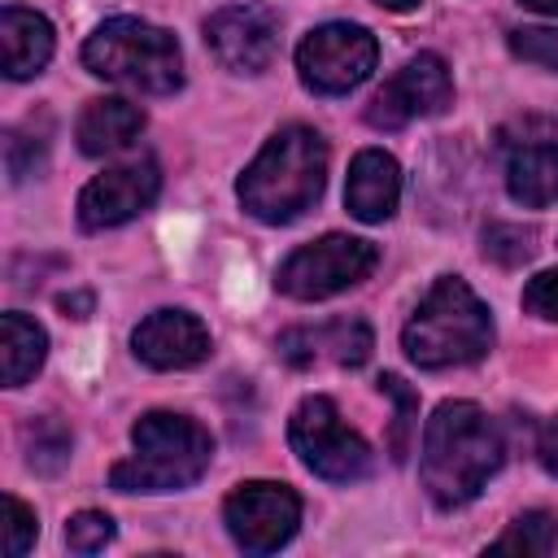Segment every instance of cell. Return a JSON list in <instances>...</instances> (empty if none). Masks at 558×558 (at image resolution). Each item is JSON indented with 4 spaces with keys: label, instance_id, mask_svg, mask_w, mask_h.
<instances>
[{
    "label": "cell",
    "instance_id": "cell-27",
    "mask_svg": "<svg viewBox=\"0 0 558 558\" xmlns=\"http://www.w3.org/2000/svg\"><path fill=\"white\" fill-rule=\"evenodd\" d=\"M113 541V519L100 514V510H78L70 523H65V545L74 554H96Z\"/></svg>",
    "mask_w": 558,
    "mask_h": 558
},
{
    "label": "cell",
    "instance_id": "cell-14",
    "mask_svg": "<svg viewBox=\"0 0 558 558\" xmlns=\"http://www.w3.org/2000/svg\"><path fill=\"white\" fill-rule=\"evenodd\" d=\"M131 349L153 371H187L209 357V327L187 310H153L131 331Z\"/></svg>",
    "mask_w": 558,
    "mask_h": 558
},
{
    "label": "cell",
    "instance_id": "cell-30",
    "mask_svg": "<svg viewBox=\"0 0 558 558\" xmlns=\"http://www.w3.org/2000/svg\"><path fill=\"white\" fill-rule=\"evenodd\" d=\"M57 305L65 310V318H87L92 314V292H61Z\"/></svg>",
    "mask_w": 558,
    "mask_h": 558
},
{
    "label": "cell",
    "instance_id": "cell-5",
    "mask_svg": "<svg viewBox=\"0 0 558 558\" xmlns=\"http://www.w3.org/2000/svg\"><path fill=\"white\" fill-rule=\"evenodd\" d=\"M83 65L96 78L122 83L144 96H170L183 83V57L170 31L144 17H109L83 44Z\"/></svg>",
    "mask_w": 558,
    "mask_h": 558
},
{
    "label": "cell",
    "instance_id": "cell-1",
    "mask_svg": "<svg viewBox=\"0 0 558 558\" xmlns=\"http://www.w3.org/2000/svg\"><path fill=\"white\" fill-rule=\"evenodd\" d=\"M501 427L475 401H440L423 427V488L440 510L466 506L501 471Z\"/></svg>",
    "mask_w": 558,
    "mask_h": 558
},
{
    "label": "cell",
    "instance_id": "cell-32",
    "mask_svg": "<svg viewBox=\"0 0 558 558\" xmlns=\"http://www.w3.org/2000/svg\"><path fill=\"white\" fill-rule=\"evenodd\" d=\"M527 9H536V13H554L558 17V0H523Z\"/></svg>",
    "mask_w": 558,
    "mask_h": 558
},
{
    "label": "cell",
    "instance_id": "cell-19",
    "mask_svg": "<svg viewBox=\"0 0 558 558\" xmlns=\"http://www.w3.org/2000/svg\"><path fill=\"white\" fill-rule=\"evenodd\" d=\"M48 353V331L26 318V314H4L0 318V375L4 388H22L26 379H35V371L44 366Z\"/></svg>",
    "mask_w": 558,
    "mask_h": 558
},
{
    "label": "cell",
    "instance_id": "cell-22",
    "mask_svg": "<svg viewBox=\"0 0 558 558\" xmlns=\"http://www.w3.org/2000/svg\"><path fill=\"white\" fill-rule=\"evenodd\" d=\"M379 392L392 397V432H388V453L392 462L410 458V436H414V418H418V392L401 379V375H379Z\"/></svg>",
    "mask_w": 558,
    "mask_h": 558
},
{
    "label": "cell",
    "instance_id": "cell-23",
    "mask_svg": "<svg viewBox=\"0 0 558 558\" xmlns=\"http://www.w3.org/2000/svg\"><path fill=\"white\" fill-rule=\"evenodd\" d=\"M480 240H484V257L506 270L532 262V253H536V231L523 222H488Z\"/></svg>",
    "mask_w": 558,
    "mask_h": 558
},
{
    "label": "cell",
    "instance_id": "cell-26",
    "mask_svg": "<svg viewBox=\"0 0 558 558\" xmlns=\"http://www.w3.org/2000/svg\"><path fill=\"white\" fill-rule=\"evenodd\" d=\"M44 157H48V140H44V135L9 131V140H4V166H9V179H13V183L39 174V170H44Z\"/></svg>",
    "mask_w": 558,
    "mask_h": 558
},
{
    "label": "cell",
    "instance_id": "cell-3",
    "mask_svg": "<svg viewBox=\"0 0 558 558\" xmlns=\"http://www.w3.org/2000/svg\"><path fill=\"white\" fill-rule=\"evenodd\" d=\"M401 349L423 371L480 362L493 349V314L458 275H440L410 314Z\"/></svg>",
    "mask_w": 558,
    "mask_h": 558
},
{
    "label": "cell",
    "instance_id": "cell-11",
    "mask_svg": "<svg viewBox=\"0 0 558 558\" xmlns=\"http://www.w3.org/2000/svg\"><path fill=\"white\" fill-rule=\"evenodd\" d=\"M453 100V83H449V65L436 52H418L410 57L366 105V122L375 131H401L414 118H436L445 113Z\"/></svg>",
    "mask_w": 558,
    "mask_h": 558
},
{
    "label": "cell",
    "instance_id": "cell-16",
    "mask_svg": "<svg viewBox=\"0 0 558 558\" xmlns=\"http://www.w3.org/2000/svg\"><path fill=\"white\" fill-rule=\"evenodd\" d=\"M401 201V170L384 148H362L349 166V183H344V205L357 222H384L392 218Z\"/></svg>",
    "mask_w": 558,
    "mask_h": 558
},
{
    "label": "cell",
    "instance_id": "cell-15",
    "mask_svg": "<svg viewBox=\"0 0 558 558\" xmlns=\"http://www.w3.org/2000/svg\"><path fill=\"white\" fill-rule=\"evenodd\" d=\"M371 327L357 323V318H336V323H323V327H288L275 349L288 366L305 371L323 357H331L336 366H362L371 357Z\"/></svg>",
    "mask_w": 558,
    "mask_h": 558
},
{
    "label": "cell",
    "instance_id": "cell-13",
    "mask_svg": "<svg viewBox=\"0 0 558 558\" xmlns=\"http://www.w3.org/2000/svg\"><path fill=\"white\" fill-rule=\"evenodd\" d=\"M205 44L218 65L235 74H262L279 52V17L266 4H227L205 17Z\"/></svg>",
    "mask_w": 558,
    "mask_h": 558
},
{
    "label": "cell",
    "instance_id": "cell-4",
    "mask_svg": "<svg viewBox=\"0 0 558 558\" xmlns=\"http://www.w3.org/2000/svg\"><path fill=\"white\" fill-rule=\"evenodd\" d=\"M131 445H135V453L113 462V471H109V484L118 493H174V488H187V484H196L205 475V466L214 458L209 432L196 418L170 414V410H153V414L135 418Z\"/></svg>",
    "mask_w": 558,
    "mask_h": 558
},
{
    "label": "cell",
    "instance_id": "cell-31",
    "mask_svg": "<svg viewBox=\"0 0 558 558\" xmlns=\"http://www.w3.org/2000/svg\"><path fill=\"white\" fill-rule=\"evenodd\" d=\"M379 9H392V13H405V9H414L418 0H375Z\"/></svg>",
    "mask_w": 558,
    "mask_h": 558
},
{
    "label": "cell",
    "instance_id": "cell-8",
    "mask_svg": "<svg viewBox=\"0 0 558 558\" xmlns=\"http://www.w3.org/2000/svg\"><path fill=\"white\" fill-rule=\"evenodd\" d=\"M375 35L353 22H327L314 26L296 48V74L318 96H344L375 70Z\"/></svg>",
    "mask_w": 558,
    "mask_h": 558
},
{
    "label": "cell",
    "instance_id": "cell-29",
    "mask_svg": "<svg viewBox=\"0 0 558 558\" xmlns=\"http://www.w3.org/2000/svg\"><path fill=\"white\" fill-rule=\"evenodd\" d=\"M536 458H541V466H545L549 475H558V418L545 423V432H541V440H536Z\"/></svg>",
    "mask_w": 558,
    "mask_h": 558
},
{
    "label": "cell",
    "instance_id": "cell-9",
    "mask_svg": "<svg viewBox=\"0 0 558 558\" xmlns=\"http://www.w3.org/2000/svg\"><path fill=\"white\" fill-rule=\"evenodd\" d=\"M497 148L506 153V187L519 205L545 209L558 201V122L514 118L497 131Z\"/></svg>",
    "mask_w": 558,
    "mask_h": 558
},
{
    "label": "cell",
    "instance_id": "cell-17",
    "mask_svg": "<svg viewBox=\"0 0 558 558\" xmlns=\"http://www.w3.org/2000/svg\"><path fill=\"white\" fill-rule=\"evenodd\" d=\"M52 57V22L35 9H0V65L9 78H31Z\"/></svg>",
    "mask_w": 558,
    "mask_h": 558
},
{
    "label": "cell",
    "instance_id": "cell-2",
    "mask_svg": "<svg viewBox=\"0 0 558 558\" xmlns=\"http://www.w3.org/2000/svg\"><path fill=\"white\" fill-rule=\"evenodd\" d=\"M323 183H327V144L314 126L292 122L266 140V148L240 174L235 192L257 222L279 227L301 218L323 196Z\"/></svg>",
    "mask_w": 558,
    "mask_h": 558
},
{
    "label": "cell",
    "instance_id": "cell-28",
    "mask_svg": "<svg viewBox=\"0 0 558 558\" xmlns=\"http://www.w3.org/2000/svg\"><path fill=\"white\" fill-rule=\"evenodd\" d=\"M523 310L536 318L558 323V270H541L536 279H527L523 288Z\"/></svg>",
    "mask_w": 558,
    "mask_h": 558
},
{
    "label": "cell",
    "instance_id": "cell-21",
    "mask_svg": "<svg viewBox=\"0 0 558 558\" xmlns=\"http://www.w3.org/2000/svg\"><path fill=\"white\" fill-rule=\"evenodd\" d=\"M22 440H26V462L39 475H57L70 462V432H65L61 418H35V423H26Z\"/></svg>",
    "mask_w": 558,
    "mask_h": 558
},
{
    "label": "cell",
    "instance_id": "cell-12",
    "mask_svg": "<svg viewBox=\"0 0 558 558\" xmlns=\"http://www.w3.org/2000/svg\"><path fill=\"white\" fill-rule=\"evenodd\" d=\"M161 192V170L153 157H135L122 161L105 174H96L83 192H78V227L83 231H105V227H122L135 214H144Z\"/></svg>",
    "mask_w": 558,
    "mask_h": 558
},
{
    "label": "cell",
    "instance_id": "cell-18",
    "mask_svg": "<svg viewBox=\"0 0 558 558\" xmlns=\"http://www.w3.org/2000/svg\"><path fill=\"white\" fill-rule=\"evenodd\" d=\"M144 131V109L122 100V96H96L87 100V109L74 122V140L87 157H109L118 148H126L135 135Z\"/></svg>",
    "mask_w": 558,
    "mask_h": 558
},
{
    "label": "cell",
    "instance_id": "cell-25",
    "mask_svg": "<svg viewBox=\"0 0 558 558\" xmlns=\"http://www.w3.org/2000/svg\"><path fill=\"white\" fill-rule=\"evenodd\" d=\"M510 52L527 65H541V70H558V26H523V31H510Z\"/></svg>",
    "mask_w": 558,
    "mask_h": 558
},
{
    "label": "cell",
    "instance_id": "cell-6",
    "mask_svg": "<svg viewBox=\"0 0 558 558\" xmlns=\"http://www.w3.org/2000/svg\"><path fill=\"white\" fill-rule=\"evenodd\" d=\"M288 440L296 458L331 484H357L375 466L371 445L340 418L331 397H305L288 418Z\"/></svg>",
    "mask_w": 558,
    "mask_h": 558
},
{
    "label": "cell",
    "instance_id": "cell-20",
    "mask_svg": "<svg viewBox=\"0 0 558 558\" xmlns=\"http://www.w3.org/2000/svg\"><path fill=\"white\" fill-rule=\"evenodd\" d=\"M554 545H558V523H554V514H545V510H527V514H519L488 549L493 554H523V558H545V554H554Z\"/></svg>",
    "mask_w": 558,
    "mask_h": 558
},
{
    "label": "cell",
    "instance_id": "cell-24",
    "mask_svg": "<svg viewBox=\"0 0 558 558\" xmlns=\"http://www.w3.org/2000/svg\"><path fill=\"white\" fill-rule=\"evenodd\" d=\"M0 532H4V554H9V558H22V554L35 545V536H39L35 510L22 506L13 493L0 501Z\"/></svg>",
    "mask_w": 558,
    "mask_h": 558
},
{
    "label": "cell",
    "instance_id": "cell-7",
    "mask_svg": "<svg viewBox=\"0 0 558 558\" xmlns=\"http://www.w3.org/2000/svg\"><path fill=\"white\" fill-rule=\"evenodd\" d=\"M375 262H379V253L371 240L331 231V235L288 253L283 266L275 270V288L292 301H323V296H336V292L362 283L375 270Z\"/></svg>",
    "mask_w": 558,
    "mask_h": 558
},
{
    "label": "cell",
    "instance_id": "cell-10",
    "mask_svg": "<svg viewBox=\"0 0 558 558\" xmlns=\"http://www.w3.org/2000/svg\"><path fill=\"white\" fill-rule=\"evenodd\" d=\"M222 519L244 554H275L296 536L301 497L275 480H248L222 501Z\"/></svg>",
    "mask_w": 558,
    "mask_h": 558
}]
</instances>
